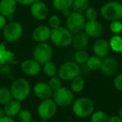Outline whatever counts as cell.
Instances as JSON below:
<instances>
[{"label": "cell", "mask_w": 122, "mask_h": 122, "mask_svg": "<svg viewBox=\"0 0 122 122\" xmlns=\"http://www.w3.org/2000/svg\"><path fill=\"white\" fill-rule=\"evenodd\" d=\"M48 26L51 29H56L61 26V19L58 15H52L48 19Z\"/></svg>", "instance_id": "obj_34"}, {"label": "cell", "mask_w": 122, "mask_h": 122, "mask_svg": "<svg viewBox=\"0 0 122 122\" xmlns=\"http://www.w3.org/2000/svg\"><path fill=\"white\" fill-rule=\"evenodd\" d=\"M101 62L102 59L96 55H92L89 56L88 60L86 62V66L89 70H92V71H95V70H99L101 66Z\"/></svg>", "instance_id": "obj_24"}, {"label": "cell", "mask_w": 122, "mask_h": 122, "mask_svg": "<svg viewBox=\"0 0 122 122\" xmlns=\"http://www.w3.org/2000/svg\"><path fill=\"white\" fill-rule=\"evenodd\" d=\"M24 29L20 23L17 21H10L7 23L3 29V35L7 42L14 43L19 40L23 36Z\"/></svg>", "instance_id": "obj_7"}, {"label": "cell", "mask_w": 122, "mask_h": 122, "mask_svg": "<svg viewBox=\"0 0 122 122\" xmlns=\"http://www.w3.org/2000/svg\"><path fill=\"white\" fill-rule=\"evenodd\" d=\"M102 18L107 21L121 20L122 19V4L118 1H109L103 4L100 9Z\"/></svg>", "instance_id": "obj_2"}, {"label": "cell", "mask_w": 122, "mask_h": 122, "mask_svg": "<svg viewBox=\"0 0 122 122\" xmlns=\"http://www.w3.org/2000/svg\"><path fill=\"white\" fill-rule=\"evenodd\" d=\"M121 37H122V32H121Z\"/></svg>", "instance_id": "obj_44"}, {"label": "cell", "mask_w": 122, "mask_h": 122, "mask_svg": "<svg viewBox=\"0 0 122 122\" xmlns=\"http://www.w3.org/2000/svg\"><path fill=\"white\" fill-rule=\"evenodd\" d=\"M73 112L79 118H86L95 111V103L90 98L81 97L74 101L72 104Z\"/></svg>", "instance_id": "obj_1"}, {"label": "cell", "mask_w": 122, "mask_h": 122, "mask_svg": "<svg viewBox=\"0 0 122 122\" xmlns=\"http://www.w3.org/2000/svg\"><path fill=\"white\" fill-rule=\"evenodd\" d=\"M21 70L25 75L34 76L41 71V65L34 59H25L21 63Z\"/></svg>", "instance_id": "obj_16"}, {"label": "cell", "mask_w": 122, "mask_h": 122, "mask_svg": "<svg viewBox=\"0 0 122 122\" xmlns=\"http://www.w3.org/2000/svg\"><path fill=\"white\" fill-rule=\"evenodd\" d=\"M48 84H49V85L50 86V88L52 89L54 91L63 86V85H62V80H61L59 76L58 77L57 76L50 77L49 80V82H48Z\"/></svg>", "instance_id": "obj_33"}, {"label": "cell", "mask_w": 122, "mask_h": 122, "mask_svg": "<svg viewBox=\"0 0 122 122\" xmlns=\"http://www.w3.org/2000/svg\"><path fill=\"white\" fill-rule=\"evenodd\" d=\"M0 122H16L14 120V117H10L8 116V115H5V116L0 118Z\"/></svg>", "instance_id": "obj_39"}, {"label": "cell", "mask_w": 122, "mask_h": 122, "mask_svg": "<svg viewBox=\"0 0 122 122\" xmlns=\"http://www.w3.org/2000/svg\"><path fill=\"white\" fill-rule=\"evenodd\" d=\"M18 3V4H21V5L24 6H29L33 4L34 3H35L36 1H39V0H16Z\"/></svg>", "instance_id": "obj_36"}, {"label": "cell", "mask_w": 122, "mask_h": 122, "mask_svg": "<svg viewBox=\"0 0 122 122\" xmlns=\"http://www.w3.org/2000/svg\"><path fill=\"white\" fill-rule=\"evenodd\" d=\"M109 116L105 111L96 110L94 111L90 117V122H108Z\"/></svg>", "instance_id": "obj_29"}, {"label": "cell", "mask_w": 122, "mask_h": 122, "mask_svg": "<svg viewBox=\"0 0 122 122\" xmlns=\"http://www.w3.org/2000/svg\"><path fill=\"white\" fill-rule=\"evenodd\" d=\"M81 70L80 65L75 61L65 62L58 69V76L62 80H72L74 78L80 75Z\"/></svg>", "instance_id": "obj_8"}, {"label": "cell", "mask_w": 122, "mask_h": 122, "mask_svg": "<svg viewBox=\"0 0 122 122\" xmlns=\"http://www.w3.org/2000/svg\"><path fill=\"white\" fill-rule=\"evenodd\" d=\"M54 50L52 46L46 42L39 43L34 47L33 51V57L41 65L50 61L53 58Z\"/></svg>", "instance_id": "obj_5"}, {"label": "cell", "mask_w": 122, "mask_h": 122, "mask_svg": "<svg viewBox=\"0 0 122 122\" xmlns=\"http://www.w3.org/2000/svg\"><path fill=\"white\" fill-rule=\"evenodd\" d=\"M114 86L117 90L122 92V73L119 74L114 79Z\"/></svg>", "instance_id": "obj_35"}, {"label": "cell", "mask_w": 122, "mask_h": 122, "mask_svg": "<svg viewBox=\"0 0 122 122\" xmlns=\"http://www.w3.org/2000/svg\"><path fill=\"white\" fill-rule=\"evenodd\" d=\"M83 14L85 16L86 21L96 20L97 18H98V13H97L96 9L93 7H90V6L85 10V12Z\"/></svg>", "instance_id": "obj_31"}, {"label": "cell", "mask_w": 122, "mask_h": 122, "mask_svg": "<svg viewBox=\"0 0 122 122\" xmlns=\"http://www.w3.org/2000/svg\"><path fill=\"white\" fill-rule=\"evenodd\" d=\"M4 111H5L6 115L10 117H14L21 110L22 105H21L20 101L13 99L9 103H7L5 105H4Z\"/></svg>", "instance_id": "obj_20"}, {"label": "cell", "mask_w": 122, "mask_h": 122, "mask_svg": "<svg viewBox=\"0 0 122 122\" xmlns=\"http://www.w3.org/2000/svg\"><path fill=\"white\" fill-rule=\"evenodd\" d=\"M119 69V64L116 59L110 56H106V57L102 59L101 66H100V70L105 75L111 76L117 73Z\"/></svg>", "instance_id": "obj_12"}, {"label": "cell", "mask_w": 122, "mask_h": 122, "mask_svg": "<svg viewBox=\"0 0 122 122\" xmlns=\"http://www.w3.org/2000/svg\"><path fill=\"white\" fill-rule=\"evenodd\" d=\"M17 6L16 0H0V14L4 15L9 20H12Z\"/></svg>", "instance_id": "obj_14"}, {"label": "cell", "mask_w": 122, "mask_h": 122, "mask_svg": "<svg viewBox=\"0 0 122 122\" xmlns=\"http://www.w3.org/2000/svg\"><path fill=\"white\" fill-rule=\"evenodd\" d=\"M119 116H120V118L122 120V106L120 107V110H119Z\"/></svg>", "instance_id": "obj_42"}, {"label": "cell", "mask_w": 122, "mask_h": 122, "mask_svg": "<svg viewBox=\"0 0 122 122\" xmlns=\"http://www.w3.org/2000/svg\"><path fill=\"white\" fill-rule=\"evenodd\" d=\"M110 49L116 53H122V37L120 34H114L109 40Z\"/></svg>", "instance_id": "obj_22"}, {"label": "cell", "mask_w": 122, "mask_h": 122, "mask_svg": "<svg viewBox=\"0 0 122 122\" xmlns=\"http://www.w3.org/2000/svg\"><path fill=\"white\" fill-rule=\"evenodd\" d=\"M5 115H6V114H5V111H4V109L0 107V118L5 116Z\"/></svg>", "instance_id": "obj_41"}, {"label": "cell", "mask_w": 122, "mask_h": 122, "mask_svg": "<svg viewBox=\"0 0 122 122\" xmlns=\"http://www.w3.org/2000/svg\"><path fill=\"white\" fill-rule=\"evenodd\" d=\"M84 87H85V80L81 75L74 78L71 80V85H70V89L74 93H80L83 90Z\"/></svg>", "instance_id": "obj_25"}, {"label": "cell", "mask_w": 122, "mask_h": 122, "mask_svg": "<svg viewBox=\"0 0 122 122\" xmlns=\"http://www.w3.org/2000/svg\"><path fill=\"white\" fill-rule=\"evenodd\" d=\"M90 7V0H74L72 11L80 14H84Z\"/></svg>", "instance_id": "obj_23"}, {"label": "cell", "mask_w": 122, "mask_h": 122, "mask_svg": "<svg viewBox=\"0 0 122 122\" xmlns=\"http://www.w3.org/2000/svg\"><path fill=\"white\" fill-rule=\"evenodd\" d=\"M10 91L13 99L22 102L29 96L31 91L30 84L26 79L19 78L12 83Z\"/></svg>", "instance_id": "obj_3"}, {"label": "cell", "mask_w": 122, "mask_h": 122, "mask_svg": "<svg viewBox=\"0 0 122 122\" xmlns=\"http://www.w3.org/2000/svg\"><path fill=\"white\" fill-rule=\"evenodd\" d=\"M52 29L48 25H39L36 27L32 32V39L35 42L44 43L50 39Z\"/></svg>", "instance_id": "obj_15"}, {"label": "cell", "mask_w": 122, "mask_h": 122, "mask_svg": "<svg viewBox=\"0 0 122 122\" xmlns=\"http://www.w3.org/2000/svg\"><path fill=\"white\" fill-rule=\"evenodd\" d=\"M86 19L83 14L72 11L70 15L66 18V28L73 34L84 30Z\"/></svg>", "instance_id": "obj_10"}, {"label": "cell", "mask_w": 122, "mask_h": 122, "mask_svg": "<svg viewBox=\"0 0 122 122\" xmlns=\"http://www.w3.org/2000/svg\"><path fill=\"white\" fill-rule=\"evenodd\" d=\"M13 100L10 89L7 87H0V105H5Z\"/></svg>", "instance_id": "obj_27"}, {"label": "cell", "mask_w": 122, "mask_h": 122, "mask_svg": "<svg viewBox=\"0 0 122 122\" xmlns=\"http://www.w3.org/2000/svg\"><path fill=\"white\" fill-rule=\"evenodd\" d=\"M108 122H122V120L119 115H111L109 117Z\"/></svg>", "instance_id": "obj_38"}, {"label": "cell", "mask_w": 122, "mask_h": 122, "mask_svg": "<svg viewBox=\"0 0 122 122\" xmlns=\"http://www.w3.org/2000/svg\"><path fill=\"white\" fill-rule=\"evenodd\" d=\"M74 0H52V5L56 10L62 11L71 9Z\"/></svg>", "instance_id": "obj_21"}, {"label": "cell", "mask_w": 122, "mask_h": 122, "mask_svg": "<svg viewBox=\"0 0 122 122\" xmlns=\"http://www.w3.org/2000/svg\"><path fill=\"white\" fill-rule=\"evenodd\" d=\"M58 105L52 98L42 100L38 105V114L43 120H49L55 115Z\"/></svg>", "instance_id": "obj_9"}, {"label": "cell", "mask_w": 122, "mask_h": 122, "mask_svg": "<svg viewBox=\"0 0 122 122\" xmlns=\"http://www.w3.org/2000/svg\"><path fill=\"white\" fill-rule=\"evenodd\" d=\"M110 30L113 34H120L122 32V23L120 20L111 21L110 24Z\"/></svg>", "instance_id": "obj_32"}, {"label": "cell", "mask_w": 122, "mask_h": 122, "mask_svg": "<svg viewBox=\"0 0 122 122\" xmlns=\"http://www.w3.org/2000/svg\"><path fill=\"white\" fill-rule=\"evenodd\" d=\"M30 122H38V121H34V120H31Z\"/></svg>", "instance_id": "obj_43"}, {"label": "cell", "mask_w": 122, "mask_h": 122, "mask_svg": "<svg viewBox=\"0 0 122 122\" xmlns=\"http://www.w3.org/2000/svg\"><path fill=\"white\" fill-rule=\"evenodd\" d=\"M30 14L34 19L39 21H43L48 18L49 9L45 3L39 0L30 5Z\"/></svg>", "instance_id": "obj_11"}, {"label": "cell", "mask_w": 122, "mask_h": 122, "mask_svg": "<svg viewBox=\"0 0 122 122\" xmlns=\"http://www.w3.org/2000/svg\"><path fill=\"white\" fill-rule=\"evenodd\" d=\"M19 122H30L32 120V114L29 110H22L17 115Z\"/></svg>", "instance_id": "obj_30"}, {"label": "cell", "mask_w": 122, "mask_h": 122, "mask_svg": "<svg viewBox=\"0 0 122 122\" xmlns=\"http://www.w3.org/2000/svg\"><path fill=\"white\" fill-rule=\"evenodd\" d=\"M6 24H7V18L0 14V30H3Z\"/></svg>", "instance_id": "obj_37"}, {"label": "cell", "mask_w": 122, "mask_h": 122, "mask_svg": "<svg viewBox=\"0 0 122 122\" xmlns=\"http://www.w3.org/2000/svg\"><path fill=\"white\" fill-rule=\"evenodd\" d=\"M88 58H89V54L85 49L76 50V52L74 54L75 62L78 64V65H85V64H86L87 60H88Z\"/></svg>", "instance_id": "obj_28"}, {"label": "cell", "mask_w": 122, "mask_h": 122, "mask_svg": "<svg viewBox=\"0 0 122 122\" xmlns=\"http://www.w3.org/2000/svg\"><path fill=\"white\" fill-rule=\"evenodd\" d=\"M52 99L58 106H70L75 101V93L72 91L71 89L62 86L61 88L54 90Z\"/></svg>", "instance_id": "obj_6"}, {"label": "cell", "mask_w": 122, "mask_h": 122, "mask_svg": "<svg viewBox=\"0 0 122 122\" xmlns=\"http://www.w3.org/2000/svg\"><path fill=\"white\" fill-rule=\"evenodd\" d=\"M43 72L46 76H49L50 78L55 76L56 74H58V68L55 64L50 60L43 65Z\"/></svg>", "instance_id": "obj_26"}, {"label": "cell", "mask_w": 122, "mask_h": 122, "mask_svg": "<svg viewBox=\"0 0 122 122\" xmlns=\"http://www.w3.org/2000/svg\"><path fill=\"white\" fill-rule=\"evenodd\" d=\"M110 51V44H109V41H107L106 39L99 38L94 43L93 52L95 54V55L103 59V58L108 56Z\"/></svg>", "instance_id": "obj_17"}, {"label": "cell", "mask_w": 122, "mask_h": 122, "mask_svg": "<svg viewBox=\"0 0 122 122\" xmlns=\"http://www.w3.org/2000/svg\"><path fill=\"white\" fill-rule=\"evenodd\" d=\"M90 42V37L84 31L73 34L71 44L76 50L85 49L88 46Z\"/></svg>", "instance_id": "obj_19"}, {"label": "cell", "mask_w": 122, "mask_h": 122, "mask_svg": "<svg viewBox=\"0 0 122 122\" xmlns=\"http://www.w3.org/2000/svg\"><path fill=\"white\" fill-rule=\"evenodd\" d=\"M34 93L40 100H46L53 96L54 90L46 82H38L34 86Z\"/></svg>", "instance_id": "obj_18"}, {"label": "cell", "mask_w": 122, "mask_h": 122, "mask_svg": "<svg viewBox=\"0 0 122 122\" xmlns=\"http://www.w3.org/2000/svg\"><path fill=\"white\" fill-rule=\"evenodd\" d=\"M61 13H62V14H63L65 18H68L69 16L70 15V14L72 13V11H71V9H66V10L62 11Z\"/></svg>", "instance_id": "obj_40"}, {"label": "cell", "mask_w": 122, "mask_h": 122, "mask_svg": "<svg viewBox=\"0 0 122 122\" xmlns=\"http://www.w3.org/2000/svg\"><path fill=\"white\" fill-rule=\"evenodd\" d=\"M73 39V34L66 27L60 26L51 30L50 39L57 47L65 48L70 45Z\"/></svg>", "instance_id": "obj_4"}, {"label": "cell", "mask_w": 122, "mask_h": 122, "mask_svg": "<svg viewBox=\"0 0 122 122\" xmlns=\"http://www.w3.org/2000/svg\"><path fill=\"white\" fill-rule=\"evenodd\" d=\"M84 32L90 38L99 39L103 34V26L97 19L92 21H86L85 28H84Z\"/></svg>", "instance_id": "obj_13"}]
</instances>
